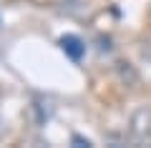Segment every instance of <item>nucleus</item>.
<instances>
[{
  "label": "nucleus",
  "instance_id": "nucleus-1",
  "mask_svg": "<svg viewBox=\"0 0 151 148\" xmlns=\"http://www.w3.org/2000/svg\"><path fill=\"white\" fill-rule=\"evenodd\" d=\"M60 48H63V53L70 60H81L83 53H86V45H83V40L78 35H63L60 38Z\"/></svg>",
  "mask_w": 151,
  "mask_h": 148
},
{
  "label": "nucleus",
  "instance_id": "nucleus-2",
  "mask_svg": "<svg viewBox=\"0 0 151 148\" xmlns=\"http://www.w3.org/2000/svg\"><path fill=\"white\" fill-rule=\"evenodd\" d=\"M73 143H78V146H91V141H83L81 136H73Z\"/></svg>",
  "mask_w": 151,
  "mask_h": 148
}]
</instances>
